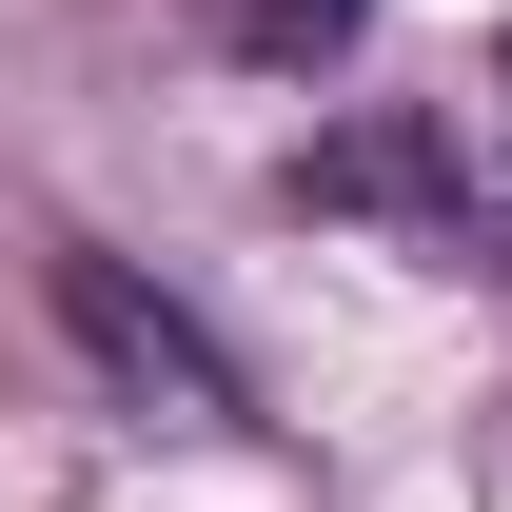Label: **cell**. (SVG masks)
<instances>
[{"instance_id": "6da1fadb", "label": "cell", "mask_w": 512, "mask_h": 512, "mask_svg": "<svg viewBox=\"0 0 512 512\" xmlns=\"http://www.w3.org/2000/svg\"><path fill=\"white\" fill-rule=\"evenodd\" d=\"M60 316L119 355V394H178V434H237V375H217L178 316H138V276H119V256H60Z\"/></svg>"}, {"instance_id": "7a4b0ae2", "label": "cell", "mask_w": 512, "mask_h": 512, "mask_svg": "<svg viewBox=\"0 0 512 512\" xmlns=\"http://www.w3.org/2000/svg\"><path fill=\"white\" fill-rule=\"evenodd\" d=\"M217 20H237L256 60H296V79H316V60H355V20H375V0H217Z\"/></svg>"}]
</instances>
